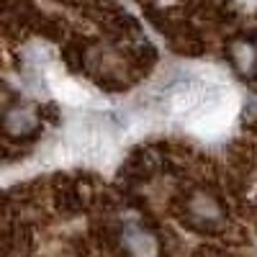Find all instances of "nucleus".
I'll return each mask as SVG.
<instances>
[{
  "label": "nucleus",
  "mask_w": 257,
  "mask_h": 257,
  "mask_svg": "<svg viewBox=\"0 0 257 257\" xmlns=\"http://www.w3.org/2000/svg\"><path fill=\"white\" fill-rule=\"evenodd\" d=\"M64 144L75 157H85V160H105L113 152L111 137L105 134V128L90 121H75L64 134Z\"/></svg>",
  "instance_id": "1"
},
{
  "label": "nucleus",
  "mask_w": 257,
  "mask_h": 257,
  "mask_svg": "<svg viewBox=\"0 0 257 257\" xmlns=\"http://www.w3.org/2000/svg\"><path fill=\"white\" fill-rule=\"evenodd\" d=\"M237 105H239V100L234 93H216V98H213L196 118L188 121V128L196 132L198 137H219L221 132H226L231 126L234 113H237Z\"/></svg>",
  "instance_id": "2"
},
{
  "label": "nucleus",
  "mask_w": 257,
  "mask_h": 257,
  "mask_svg": "<svg viewBox=\"0 0 257 257\" xmlns=\"http://www.w3.org/2000/svg\"><path fill=\"white\" fill-rule=\"evenodd\" d=\"M216 98V93H213L206 82H180L173 88V93H170L167 98V113L173 118H196L206 105Z\"/></svg>",
  "instance_id": "3"
},
{
  "label": "nucleus",
  "mask_w": 257,
  "mask_h": 257,
  "mask_svg": "<svg viewBox=\"0 0 257 257\" xmlns=\"http://www.w3.org/2000/svg\"><path fill=\"white\" fill-rule=\"evenodd\" d=\"M52 90L57 93L59 100L70 103V105H85V103L90 100V93L85 90L80 82H75L70 77H54L52 80Z\"/></svg>",
  "instance_id": "4"
}]
</instances>
